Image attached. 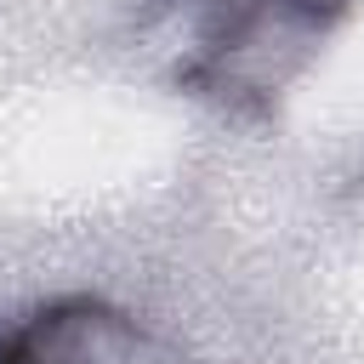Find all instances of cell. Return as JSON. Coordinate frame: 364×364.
Wrapping results in <instances>:
<instances>
[{"instance_id":"1","label":"cell","mask_w":364,"mask_h":364,"mask_svg":"<svg viewBox=\"0 0 364 364\" xmlns=\"http://www.w3.org/2000/svg\"><path fill=\"white\" fill-rule=\"evenodd\" d=\"M0 364H154L142 330L102 301H57L0 341Z\"/></svg>"}]
</instances>
